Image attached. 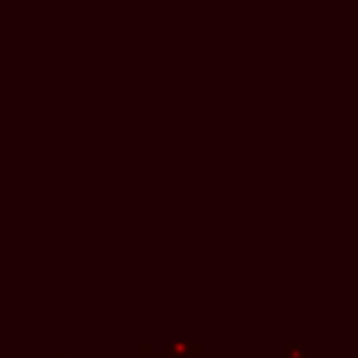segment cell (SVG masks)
Listing matches in <instances>:
<instances>
[{
    "label": "cell",
    "mask_w": 358,
    "mask_h": 358,
    "mask_svg": "<svg viewBox=\"0 0 358 358\" xmlns=\"http://www.w3.org/2000/svg\"><path fill=\"white\" fill-rule=\"evenodd\" d=\"M204 355L201 341H165L159 358H199Z\"/></svg>",
    "instance_id": "1"
},
{
    "label": "cell",
    "mask_w": 358,
    "mask_h": 358,
    "mask_svg": "<svg viewBox=\"0 0 358 358\" xmlns=\"http://www.w3.org/2000/svg\"><path fill=\"white\" fill-rule=\"evenodd\" d=\"M280 358H308V347L302 341H285Z\"/></svg>",
    "instance_id": "2"
},
{
    "label": "cell",
    "mask_w": 358,
    "mask_h": 358,
    "mask_svg": "<svg viewBox=\"0 0 358 358\" xmlns=\"http://www.w3.org/2000/svg\"><path fill=\"white\" fill-rule=\"evenodd\" d=\"M117 358H159V355H157V350H154L148 341H140L134 355H117Z\"/></svg>",
    "instance_id": "3"
},
{
    "label": "cell",
    "mask_w": 358,
    "mask_h": 358,
    "mask_svg": "<svg viewBox=\"0 0 358 358\" xmlns=\"http://www.w3.org/2000/svg\"><path fill=\"white\" fill-rule=\"evenodd\" d=\"M53 358H64V355H53ZM70 358H87V355H70Z\"/></svg>",
    "instance_id": "4"
}]
</instances>
